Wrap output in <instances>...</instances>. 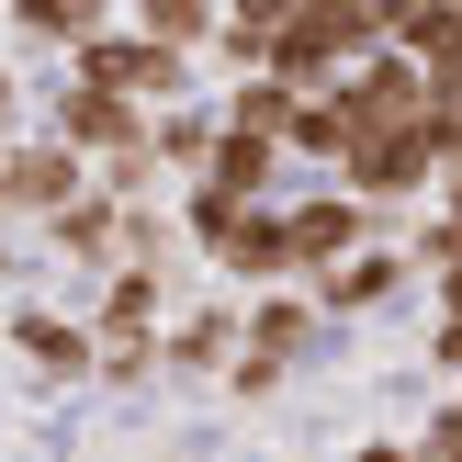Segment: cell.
I'll use <instances>...</instances> for the list:
<instances>
[{
  "label": "cell",
  "instance_id": "obj_17",
  "mask_svg": "<svg viewBox=\"0 0 462 462\" xmlns=\"http://www.w3.org/2000/svg\"><path fill=\"white\" fill-rule=\"evenodd\" d=\"M451 418H462V395H451Z\"/></svg>",
  "mask_w": 462,
  "mask_h": 462
},
{
  "label": "cell",
  "instance_id": "obj_13",
  "mask_svg": "<svg viewBox=\"0 0 462 462\" xmlns=\"http://www.w3.org/2000/svg\"><path fill=\"white\" fill-rule=\"evenodd\" d=\"M429 361H440V373H462V316H440V328H429Z\"/></svg>",
  "mask_w": 462,
  "mask_h": 462
},
{
  "label": "cell",
  "instance_id": "obj_8",
  "mask_svg": "<svg viewBox=\"0 0 462 462\" xmlns=\"http://www.w3.org/2000/svg\"><path fill=\"white\" fill-rule=\"evenodd\" d=\"M215 147H226V102H170V113H158V125H147V158H170V170H215Z\"/></svg>",
  "mask_w": 462,
  "mask_h": 462
},
{
  "label": "cell",
  "instance_id": "obj_4",
  "mask_svg": "<svg viewBox=\"0 0 462 462\" xmlns=\"http://www.w3.org/2000/svg\"><path fill=\"white\" fill-rule=\"evenodd\" d=\"M328 338V305H316L305 282L293 293H248V361H271V373H293V361Z\"/></svg>",
  "mask_w": 462,
  "mask_h": 462
},
{
  "label": "cell",
  "instance_id": "obj_16",
  "mask_svg": "<svg viewBox=\"0 0 462 462\" xmlns=\"http://www.w3.org/2000/svg\"><path fill=\"white\" fill-rule=\"evenodd\" d=\"M12 125H23V79L0 68V135H12Z\"/></svg>",
  "mask_w": 462,
  "mask_h": 462
},
{
  "label": "cell",
  "instance_id": "obj_9",
  "mask_svg": "<svg viewBox=\"0 0 462 462\" xmlns=\"http://www.w3.org/2000/svg\"><path fill=\"white\" fill-rule=\"evenodd\" d=\"M57 248H68V260H90V271H125V203H113V192L68 203V215H57Z\"/></svg>",
  "mask_w": 462,
  "mask_h": 462
},
{
  "label": "cell",
  "instance_id": "obj_6",
  "mask_svg": "<svg viewBox=\"0 0 462 462\" xmlns=\"http://www.w3.org/2000/svg\"><path fill=\"white\" fill-rule=\"evenodd\" d=\"M158 350H170V373H237V350H248V305H192Z\"/></svg>",
  "mask_w": 462,
  "mask_h": 462
},
{
  "label": "cell",
  "instance_id": "obj_14",
  "mask_svg": "<svg viewBox=\"0 0 462 462\" xmlns=\"http://www.w3.org/2000/svg\"><path fill=\"white\" fill-rule=\"evenodd\" d=\"M429 462H462V418H451V406L429 418Z\"/></svg>",
  "mask_w": 462,
  "mask_h": 462
},
{
  "label": "cell",
  "instance_id": "obj_15",
  "mask_svg": "<svg viewBox=\"0 0 462 462\" xmlns=\"http://www.w3.org/2000/svg\"><path fill=\"white\" fill-rule=\"evenodd\" d=\"M350 462H429V451H418V440H361Z\"/></svg>",
  "mask_w": 462,
  "mask_h": 462
},
{
  "label": "cell",
  "instance_id": "obj_5",
  "mask_svg": "<svg viewBox=\"0 0 462 462\" xmlns=\"http://www.w3.org/2000/svg\"><path fill=\"white\" fill-rule=\"evenodd\" d=\"M12 350L34 361V373H102V338H90V316H57V305H23L12 316Z\"/></svg>",
  "mask_w": 462,
  "mask_h": 462
},
{
  "label": "cell",
  "instance_id": "obj_10",
  "mask_svg": "<svg viewBox=\"0 0 462 462\" xmlns=\"http://www.w3.org/2000/svg\"><path fill=\"white\" fill-rule=\"evenodd\" d=\"M293 113H305V90H293V79H237V90H226V135H260V147H282Z\"/></svg>",
  "mask_w": 462,
  "mask_h": 462
},
{
  "label": "cell",
  "instance_id": "obj_3",
  "mask_svg": "<svg viewBox=\"0 0 462 462\" xmlns=\"http://www.w3.org/2000/svg\"><path fill=\"white\" fill-rule=\"evenodd\" d=\"M79 79H90V90H113V102H135V113H170V102H180V57H170V45H147L135 23H113V34L90 45Z\"/></svg>",
  "mask_w": 462,
  "mask_h": 462
},
{
  "label": "cell",
  "instance_id": "obj_11",
  "mask_svg": "<svg viewBox=\"0 0 462 462\" xmlns=\"http://www.w3.org/2000/svg\"><path fill=\"white\" fill-rule=\"evenodd\" d=\"M203 180H215V192H237V203H282V147H260V135H226Z\"/></svg>",
  "mask_w": 462,
  "mask_h": 462
},
{
  "label": "cell",
  "instance_id": "obj_1",
  "mask_svg": "<svg viewBox=\"0 0 462 462\" xmlns=\"http://www.w3.org/2000/svg\"><path fill=\"white\" fill-rule=\"evenodd\" d=\"M102 180H90L79 147H57V135H23V147H0V215H45L57 226L68 203H90Z\"/></svg>",
  "mask_w": 462,
  "mask_h": 462
},
{
  "label": "cell",
  "instance_id": "obj_2",
  "mask_svg": "<svg viewBox=\"0 0 462 462\" xmlns=\"http://www.w3.org/2000/svg\"><path fill=\"white\" fill-rule=\"evenodd\" d=\"M271 215H282V248H293V282H328L338 260H361V248H373V237H361V203L338 192V180H328V192H282Z\"/></svg>",
  "mask_w": 462,
  "mask_h": 462
},
{
  "label": "cell",
  "instance_id": "obj_7",
  "mask_svg": "<svg viewBox=\"0 0 462 462\" xmlns=\"http://www.w3.org/2000/svg\"><path fill=\"white\" fill-rule=\"evenodd\" d=\"M406 271H418L406 248H361V260H338L328 282H305V293L328 305V328H338V316H361V305H395V293H406Z\"/></svg>",
  "mask_w": 462,
  "mask_h": 462
},
{
  "label": "cell",
  "instance_id": "obj_12",
  "mask_svg": "<svg viewBox=\"0 0 462 462\" xmlns=\"http://www.w3.org/2000/svg\"><path fill=\"white\" fill-rule=\"evenodd\" d=\"M135 34L180 57V45H215V12H192V0H147V12H135Z\"/></svg>",
  "mask_w": 462,
  "mask_h": 462
}]
</instances>
